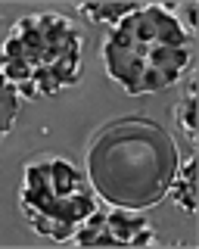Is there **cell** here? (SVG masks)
Returning a JSON list of instances; mask_svg holds the SVG:
<instances>
[{"mask_svg":"<svg viewBox=\"0 0 199 249\" xmlns=\"http://www.w3.org/2000/svg\"><path fill=\"white\" fill-rule=\"evenodd\" d=\"M90 184L116 209H149L168 193L178 146L152 119H121L103 131L87 156Z\"/></svg>","mask_w":199,"mask_h":249,"instance_id":"6da1fadb","label":"cell"},{"mask_svg":"<svg viewBox=\"0 0 199 249\" xmlns=\"http://www.w3.org/2000/svg\"><path fill=\"white\" fill-rule=\"evenodd\" d=\"M106 72L125 93H156L171 88L193 66V35L181 25L174 6L137 3L103 44Z\"/></svg>","mask_w":199,"mask_h":249,"instance_id":"7a4b0ae2","label":"cell"},{"mask_svg":"<svg viewBox=\"0 0 199 249\" xmlns=\"http://www.w3.org/2000/svg\"><path fill=\"white\" fill-rule=\"evenodd\" d=\"M81 62L84 35L68 16L59 13L25 16L0 44V72L25 100L78 84Z\"/></svg>","mask_w":199,"mask_h":249,"instance_id":"3957f363","label":"cell"},{"mask_svg":"<svg viewBox=\"0 0 199 249\" xmlns=\"http://www.w3.org/2000/svg\"><path fill=\"white\" fill-rule=\"evenodd\" d=\"M19 202L32 228L41 237L59 240V243L72 240L100 209L90 178L59 156L28 162L22 171Z\"/></svg>","mask_w":199,"mask_h":249,"instance_id":"277c9868","label":"cell"},{"mask_svg":"<svg viewBox=\"0 0 199 249\" xmlns=\"http://www.w3.org/2000/svg\"><path fill=\"white\" fill-rule=\"evenodd\" d=\"M81 246H100V249H140L156 240V231L147 218L128 212V209H112V212H97L87 218V224L75 233Z\"/></svg>","mask_w":199,"mask_h":249,"instance_id":"5b68a950","label":"cell"},{"mask_svg":"<svg viewBox=\"0 0 199 249\" xmlns=\"http://www.w3.org/2000/svg\"><path fill=\"white\" fill-rule=\"evenodd\" d=\"M168 190L174 193L178 206H183L190 215L196 212V156L183 159V165L174 171V178H171V184H168Z\"/></svg>","mask_w":199,"mask_h":249,"instance_id":"8992f818","label":"cell"},{"mask_svg":"<svg viewBox=\"0 0 199 249\" xmlns=\"http://www.w3.org/2000/svg\"><path fill=\"white\" fill-rule=\"evenodd\" d=\"M19 106H22L19 90L6 81L3 72H0V140L13 131V122H16V115H19Z\"/></svg>","mask_w":199,"mask_h":249,"instance_id":"52a82bcc","label":"cell"},{"mask_svg":"<svg viewBox=\"0 0 199 249\" xmlns=\"http://www.w3.org/2000/svg\"><path fill=\"white\" fill-rule=\"evenodd\" d=\"M137 3H81L78 13L87 16L90 22H106V25H118Z\"/></svg>","mask_w":199,"mask_h":249,"instance_id":"ba28073f","label":"cell"},{"mask_svg":"<svg viewBox=\"0 0 199 249\" xmlns=\"http://www.w3.org/2000/svg\"><path fill=\"white\" fill-rule=\"evenodd\" d=\"M178 119H181V128L190 140L196 137V84L190 88V93L183 97V103L178 106Z\"/></svg>","mask_w":199,"mask_h":249,"instance_id":"9c48e42d","label":"cell"}]
</instances>
